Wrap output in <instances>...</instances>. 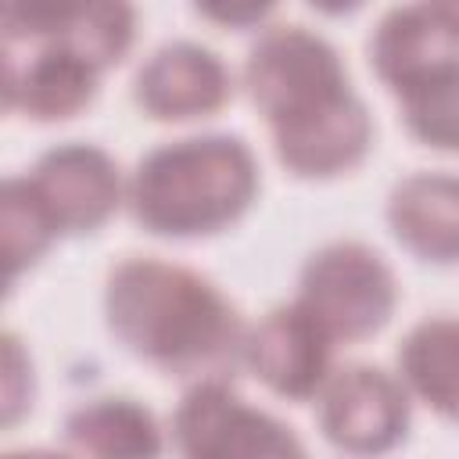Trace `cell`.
<instances>
[{"instance_id": "obj_1", "label": "cell", "mask_w": 459, "mask_h": 459, "mask_svg": "<svg viewBox=\"0 0 459 459\" xmlns=\"http://www.w3.org/2000/svg\"><path fill=\"white\" fill-rule=\"evenodd\" d=\"M244 86L269 122L273 151L287 172L326 179L366 158L373 118L351 93L341 54L312 29H265L247 50Z\"/></svg>"}, {"instance_id": "obj_2", "label": "cell", "mask_w": 459, "mask_h": 459, "mask_svg": "<svg viewBox=\"0 0 459 459\" xmlns=\"http://www.w3.org/2000/svg\"><path fill=\"white\" fill-rule=\"evenodd\" d=\"M104 316L115 341L147 366L183 380H233L247 326L237 305L201 273L129 255L111 265Z\"/></svg>"}, {"instance_id": "obj_3", "label": "cell", "mask_w": 459, "mask_h": 459, "mask_svg": "<svg viewBox=\"0 0 459 459\" xmlns=\"http://www.w3.org/2000/svg\"><path fill=\"white\" fill-rule=\"evenodd\" d=\"M258 194V161L240 136L204 133L147 151L129 183L133 219L158 237H204L237 222Z\"/></svg>"}, {"instance_id": "obj_4", "label": "cell", "mask_w": 459, "mask_h": 459, "mask_svg": "<svg viewBox=\"0 0 459 459\" xmlns=\"http://www.w3.org/2000/svg\"><path fill=\"white\" fill-rule=\"evenodd\" d=\"M298 301L330 330L333 341H362L391 319L398 283L380 251L359 240H333L305 258Z\"/></svg>"}, {"instance_id": "obj_5", "label": "cell", "mask_w": 459, "mask_h": 459, "mask_svg": "<svg viewBox=\"0 0 459 459\" xmlns=\"http://www.w3.org/2000/svg\"><path fill=\"white\" fill-rule=\"evenodd\" d=\"M172 445L190 459L301 455L287 423L247 405L230 380H194L172 412Z\"/></svg>"}, {"instance_id": "obj_6", "label": "cell", "mask_w": 459, "mask_h": 459, "mask_svg": "<svg viewBox=\"0 0 459 459\" xmlns=\"http://www.w3.org/2000/svg\"><path fill=\"white\" fill-rule=\"evenodd\" d=\"M316 420L323 437L341 452H391L409 430V387L369 362L337 366L316 394Z\"/></svg>"}, {"instance_id": "obj_7", "label": "cell", "mask_w": 459, "mask_h": 459, "mask_svg": "<svg viewBox=\"0 0 459 459\" xmlns=\"http://www.w3.org/2000/svg\"><path fill=\"white\" fill-rule=\"evenodd\" d=\"M25 179L57 233H93L122 204L118 165L93 143L72 140L43 151Z\"/></svg>"}, {"instance_id": "obj_8", "label": "cell", "mask_w": 459, "mask_h": 459, "mask_svg": "<svg viewBox=\"0 0 459 459\" xmlns=\"http://www.w3.org/2000/svg\"><path fill=\"white\" fill-rule=\"evenodd\" d=\"M330 355V330L301 301L269 308L258 326L247 330L244 344V362L251 366V373L287 402H308L319 394L323 380L333 369Z\"/></svg>"}, {"instance_id": "obj_9", "label": "cell", "mask_w": 459, "mask_h": 459, "mask_svg": "<svg viewBox=\"0 0 459 459\" xmlns=\"http://www.w3.org/2000/svg\"><path fill=\"white\" fill-rule=\"evenodd\" d=\"M100 68L65 43L4 47V108L32 122L79 115L97 93Z\"/></svg>"}, {"instance_id": "obj_10", "label": "cell", "mask_w": 459, "mask_h": 459, "mask_svg": "<svg viewBox=\"0 0 459 459\" xmlns=\"http://www.w3.org/2000/svg\"><path fill=\"white\" fill-rule=\"evenodd\" d=\"M136 104L161 122H186L215 115L233 97V75L226 61L190 39L158 47L133 79Z\"/></svg>"}, {"instance_id": "obj_11", "label": "cell", "mask_w": 459, "mask_h": 459, "mask_svg": "<svg viewBox=\"0 0 459 459\" xmlns=\"http://www.w3.org/2000/svg\"><path fill=\"white\" fill-rule=\"evenodd\" d=\"M387 226L423 262H459V176L412 172L387 194Z\"/></svg>"}, {"instance_id": "obj_12", "label": "cell", "mask_w": 459, "mask_h": 459, "mask_svg": "<svg viewBox=\"0 0 459 459\" xmlns=\"http://www.w3.org/2000/svg\"><path fill=\"white\" fill-rule=\"evenodd\" d=\"M366 54L377 79L398 93L437 65L459 57V36L427 4H394L369 32Z\"/></svg>"}, {"instance_id": "obj_13", "label": "cell", "mask_w": 459, "mask_h": 459, "mask_svg": "<svg viewBox=\"0 0 459 459\" xmlns=\"http://www.w3.org/2000/svg\"><path fill=\"white\" fill-rule=\"evenodd\" d=\"M61 445L79 455H158L161 427L136 398H93L75 405L61 423Z\"/></svg>"}, {"instance_id": "obj_14", "label": "cell", "mask_w": 459, "mask_h": 459, "mask_svg": "<svg viewBox=\"0 0 459 459\" xmlns=\"http://www.w3.org/2000/svg\"><path fill=\"white\" fill-rule=\"evenodd\" d=\"M398 373L420 402L459 423V319L427 316L398 344Z\"/></svg>"}, {"instance_id": "obj_15", "label": "cell", "mask_w": 459, "mask_h": 459, "mask_svg": "<svg viewBox=\"0 0 459 459\" xmlns=\"http://www.w3.org/2000/svg\"><path fill=\"white\" fill-rule=\"evenodd\" d=\"M398 97V115L405 129L437 151H459V57L420 75Z\"/></svg>"}, {"instance_id": "obj_16", "label": "cell", "mask_w": 459, "mask_h": 459, "mask_svg": "<svg viewBox=\"0 0 459 459\" xmlns=\"http://www.w3.org/2000/svg\"><path fill=\"white\" fill-rule=\"evenodd\" d=\"M54 237H61V233L54 230L50 215L36 201L29 179L11 176L4 183V255H7L11 280H18L54 244Z\"/></svg>"}, {"instance_id": "obj_17", "label": "cell", "mask_w": 459, "mask_h": 459, "mask_svg": "<svg viewBox=\"0 0 459 459\" xmlns=\"http://www.w3.org/2000/svg\"><path fill=\"white\" fill-rule=\"evenodd\" d=\"M86 0H0L4 47L65 43Z\"/></svg>"}, {"instance_id": "obj_18", "label": "cell", "mask_w": 459, "mask_h": 459, "mask_svg": "<svg viewBox=\"0 0 459 459\" xmlns=\"http://www.w3.org/2000/svg\"><path fill=\"white\" fill-rule=\"evenodd\" d=\"M32 366L14 333H4V423L14 427L18 416L32 405Z\"/></svg>"}, {"instance_id": "obj_19", "label": "cell", "mask_w": 459, "mask_h": 459, "mask_svg": "<svg viewBox=\"0 0 459 459\" xmlns=\"http://www.w3.org/2000/svg\"><path fill=\"white\" fill-rule=\"evenodd\" d=\"M194 7L212 25H222V29H251V25H258L276 7V0H194Z\"/></svg>"}, {"instance_id": "obj_20", "label": "cell", "mask_w": 459, "mask_h": 459, "mask_svg": "<svg viewBox=\"0 0 459 459\" xmlns=\"http://www.w3.org/2000/svg\"><path fill=\"white\" fill-rule=\"evenodd\" d=\"M423 4H427V7H430V11H434L455 36H459V0H423Z\"/></svg>"}, {"instance_id": "obj_21", "label": "cell", "mask_w": 459, "mask_h": 459, "mask_svg": "<svg viewBox=\"0 0 459 459\" xmlns=\"http://www.w3.org/2000/svg\"><path fill=\"white\" fill-rule=\"evenodd\" d=\"M316 11H323V14H348V11H355L362 0H308Z\"/></svg>"}]
</instances>
